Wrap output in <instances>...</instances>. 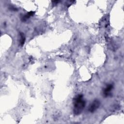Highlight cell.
I'll use <instances>...</instances> for the list:
<instances>
[{"mask_svg":"<svg viewBox=\"0 0 124 124\" xmlns=\"http://www.w3.org/2000/svg\"><path fill=\"white\" fill-rule=\"evenodd\" d=\"M20 43L21 46H23L24 44L25 41V37L24 36V34L23 33H20Z\"/></svg>","mask_w":124,"mask_h":124,"instance_id":"5b68a950","label":"cell"},{"mask_svg":"<svg viewBox=\"0 0 124 124\" xmlns=\"http://www.w3.org/2000/svg\"><path fill=\"white\" fill-rule=\"evenodd\" d=\"M100 102L98 99L94 100L88 107V110L91 113L95 111L100 107Z\"/></svg>","mask_w":124,"mask_h":124,"instance_id":"7a4b0ae2","label":"cell"},{"mask_svg":"<svg viewBox=\"0 0 124 124\" xmlns=\"http://www.w3.org/2000/svg\"><path fill=\"white\" fill-rule=\"evenodd\" d=\"M113 88V85L112 84H108L103 90V94L105 97L109 96L111 95V92Z\"/></svg>","mask_w":124,"mask_h":124,"instance_id":"3957f363","label":"cell"},{"mask_svg":"<svg viewBox=\"0 0 124 124\" xmlns=\"http://www.w3.org/2000/svg\"><path fill=\"white\" fill-rule=\"evenodd\" d=\"M86 105V101L82 94L77 95L73 99V113L75 115L80 114L83 111Z\"/></svg>","mask_w":124,"mask_h":124,"instance_id":"6da1fadb","label":"cell"},{"mask_svg":"<svg viewBox=\"0 0 124 124\" xmlns=\"http://www.w3.org/2000/svg\"><path fill=\"white\" fill-rule=\"evenodd\" d=\"M59 2H60V1L59 0H54V1H52V4H58Z\"/></svg>","mask_w":124,"mask_h":124,"instance_id":"8992f818","label":"cell"},{"mask_svg":"<svg viewBox=\"0 0 124 124\" xmlns=\"http://www.w3.org/2000/svg\"><path fill=\"white\" fill-rule=\"evenodd\" d=\"M34 14H35V12L34 11H30V12H28V13L22 16V17H21V20L22 21H25L28 19H29L30 17H31V16H33Z\"/></svg>","mask_w":124,"mask_h":124,"instance_id":"277c9868","label":"cell"}]
</instances>
